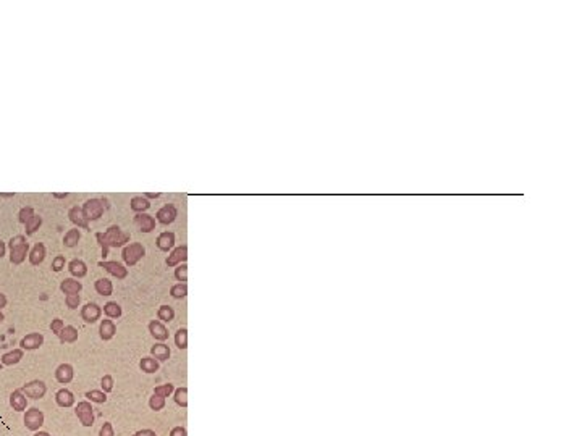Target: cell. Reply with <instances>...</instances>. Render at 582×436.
Listing matches in <instances>:
<instances>
[{
    "instance_id": "31",
    "label": "cell",
    "mask_w": 582,
    "mask_h": 436,
    "mask_svg": "<svg viewBox=\"0 0 582 436\" xmlns=\"http://www.w3.org/2000/svg\"><path fill=\"white\" fill-rule=\"evenodd\" d=\"M102 312L103 314H105V317L107 318H110V320H113V318H120L121 317V314H123V310H121V305L120 304H116L115 301H110V302H107L105 305H103L102 307Z\"/></svg>"
},
{
    "instance_id": "55",
    "label": "cell",
    "mask_w": 582,
    "mask_h": 436,
    "mask_svg": "<svg viewBox=\"0 0 582 436\" xmlns=\"http://www.w3.org/2000/svg\"><path fill=\"white\" fill-rule=\"evenodd\" d=\"M3 320H5V315L2 314V310H0V323H3Z\"/></svg>"
},
{
    "instance_id": "20",
    "label": "cell",
    "mask_w": 582,
    "mask_h": 436,
    "mask_svg": "<svg viewBox=\"0 0 582 436\" xmlns=\"http://www.w3.org/2000/svg\"><path fill=\"white\" fill-rule=\"evenodd\" d=\"M10 407L16 412H24L28 409V398L21 393L19 388L10 394Z\"/></svg>"
},
{
    "instance_id": "27",
    "label": "cell",
    "mask_w": 582,
    "mask_h": 436,
    "mask_svg": "<svg viewBox=\"0 0 582 436\" xmlns=\"http://www.w3.org/2000/svg\"><path fill=\"white\" fill-rule=\"evenodd\" d=\"M78 338H80V333H78V330L73 327V325H65V328L62 330L58 340H60L62 344H75L78 341Z\"/></svg>"
},
{
    "instance_id": "16",
    "label": "cell",
    "mask_w": 582,
    "mask_h": 436,
    "mask_svg": "<svg viewBox=\"0 0 582 436\" xmlns=\"http://www.w3.org/2000/svg\"><path fill=\"white\" fill-rule=\"evenodd\" d=\"M175 243H177V236L173 231H162L155 239V246L162 252H170L175 247Z\"/></svg>"
},
{
    "instance_id": "5",
    "label": "cell",
    "mask_w": 582,
    "mask_h": 436,
    "mask_svg": "<svg viewBox=\"0 0 582 436\" xmlns=\"http://www.w3.org/2000/svg\"><path fill=\"white\" fill-rule=\"evenodd\" d=\"M23 424L26 427V430H29L32 433H36L41 430V427L44 425V412L39 411L37 407L26 409L23 415Z\"/></svg>"
},
{
    "instance_id": "43",
    "label": "cell",
    "mask_w": 582,
    "mask_h": 436,
    "mask_svg": "<svg viewBox=\"0 0 582 436\" xmlns=\"http://www.w3.org/2000/svg\"><path fill=\"white\" fill-rule=\"evenodd\" d=\"M113 385H115V381H113V376L112 375H103L102 376V380H100V389L105 394H108V393H112L113 391Z\"/></svg>"
},
{
    "instance_id": "1",
    "label": "cell",
    "mask_w": 582,
    "mask_h": 436,
    "mask_svg": "<svg viewBox=\"0 0 582 436\" xmlns=\"http://www.w3.org/2000/svg\"><path fill=\"white\" fill-rule=\"evenodd\" d=\"M96 241L100 246L102 257L105 259L110 247H125L129 244V233L123 231L118 225H110L103 233H96Z\"/></svg>"
},
{
    "instance_id": "7",
    "label": "cell",
    "mask_w": 582,
    "mask_h": 436,
    "mask_svg": "<svg viewBox=\"0 0 582 436\" xmlns=\"http://www.w3.org/2000/svg\"><path fill=\"white\" fill-rule=\"evenodd\" d=\"M75 415L81 422L83 427H93L94 425V409L89 401H80L75 407Z\"/></svg>"
},
{
    "instance_id": "42",
    "label": "cell",
    "mask_w": 582,
    "mask_h": 436,
    "mask_svg": "<svg viewBox=\"0 0 582 436\" xmlns=\"http://www.w3.org/2000/svg\"><path fill=\"white\" fill-rule=\"evenodd\" d=\"M175 278H177V281L180 283H186L188 281V265L186 263H181L178 266H175Z\"/></svg>"
},
{
    "instance_id": "2",
    "label": "cell",
    "mask_w": 582,
    "mask_h": 436,
    "mask_svg": "<svg viewBox=\"0 0 582 436\" xmlns=\"http://www.w3.org/2000/svg\"><path fill=\"white\" fill-rule=\"evenodd\" d=\"M29 243L26 241L24 234H16L8 241V251H10V263L21 265L26 257L29 256Z\"/></svg>"
},
{
    "instance_id": "33",
    "label": "cell",
    "mask_w": 582,
    "mask_h": 436,
    "mask_svg": "<svg viewBox=\"0 0 582 436\" xmlns=\"http://www.w3.org/2000/svg\"><path fill=\"white\" fill-rule=\"evenodd\" d=\"M84 398L86 401H89L91 404L96 402V404H105L107 402V394L102 391V389H91L86 394H84Z\"/></svg>"
},
{
    "instance_id": "25",
    "label": "cell",
    "mask_w": 582,
    "mask_h": 436,
    "mask_svg": "<svg viewBox=\"0 0 582 436\" xmlns=\"http://www.w3.org/2000/svg\"><path fill=\"white\" fill-rule=\"evenodd\" d=\"M170 355H172V350L165 343H155L151 348V357H154L159 363L168 360L170 359Z\"/></svg>"
},
{
    "instance_id": "12",
    "label": "cell",
    "mask_w": 582,
    "mask_h": 436,
    "mask_svg": "<svg viewBox=\"0 0 582 436\" xmlns=\"http://www.w3.org/2000/svg\"><path fill=\"white\" fill-rule=\"evenodd\" d=\"M133 221H134V225L139 228V231H141V233H144V234L152 233V231L155 230V226H157V221H155V217H154V215H149L147 212H146V213H136L134 218H133Z\"/></svg>"
},
{
    "instance_id": "23",
    "label": "cell",
    "mask_w": 582,
    "mask_h": 436,
    "mask_svg": "<svg viewBox=\"0 0 582 436\" xmlns=\"http://www.w3.org/2000/svg\"><path fill=\"white\" fill-rule=\"evenodd\" d=\"M23 357H24V350L21 348H16L13 350H8V352H5L2 357H0V362H2L3 367H11V365H16V363L21 362Z\"/></svg>"
},
{
    "instance_id": "46",
    "label": "cell",
    "mask_w": 582,
    "mask_h": 436,
    "mask_svg": "<svg viewBox=\"0 0 582 436\" xmlns=\"http://www.w3.org/2000/svg\"><path fill=\"white\" fill-rule=\"evenodd\" d=\"M99 436H115V430H113V425L110 424V422H105L100 430H99Z\"/></svg>"
},
{
    "instance_id": "34",
    "label": "cell",
    "mask_w": 582,
    "mask_h": 436,
    "mask_svg": "<svg viewBox=\"0 0 582 436\" xmlns=\"http://www.w3.org/2000/svg\"><path fill=\"white\" fill-rule=\"evenodd\" d=\"M173 401L175 404L186 409L188 407V388L183 386V388H175L173 391Z\"/></svg>"
},
{
    "instance_id": "49",
    "label": "cell",
    "mask_w": 582,
    "mask_h": 436,
    "mask_svg": "<svg viewBox=\"0 0 582 436\" xmlns=\"http://www.w3.org/2000/svg\"><path fill=\"white\" fill-rule=\"evenodd\" d=\"M142 196H144L147 200H151V199H159V197H162V194H160V192H144Z\"/></svg>"
},
{
    "instance_id": "44",
    "label": "cell",
    "mask_w": 582,
    "mask_h": 436,
    "mask_svg": "<svg viewBox=\"0 0 582 436\" xmlns=\"http://www.w3.org/2000/svg\"><path fill=\"white\" fill-rule=\"evenodd\" d=\"M81 304V296L80 294H68L65 296V305L70 309V310H75L80 307Z\"/></svg>"
},
{
    "instance_id": "32",
    "label": "cell",
    "mask_w": 582,
    "mask_h": 436,
    "mask_svg": "<svg viewBox=\"0 0 582 436\" xmlns=\"http://www.w3.org/2000/svg\"><path fill=\"white\" fill-rule=\"evenodd\" d=\"M157 320L159 322H162V323H170V322H173L175 320V310H173V307H170V305H160V307L157 309Z\"/></svg>"
},
{
    "instance_id": "3",
    "label": "cell",
    "mask_w": 582,
    "mask_h": 436,
    "mask_svg": "<svg viewBox=\"0 0 582 436\" xmlns=\"http://www.w3.org/2000/svg\"><path fill=\"white\" fill-rule=\"evenodd\" d=\"M107 209H108L107 200L99 199V197L88 199L86 202L81 205V210H83L84 217H86L88 221H97L103 215V212H105Z\"/></svg>"
},
{
    "instance_id": "36",
    "label": "cell",
    "mask_w": 582,
    "mask_h": 436,
    "mask_svg": "<svg viewBox=\"0 0 582 436\" xmlns=\"http://www.w3.org/2000/svg\"><path fill=\"white\" fill-rule=\"evenodd\" d=\"M175 346H177L180 350H185L188 349V330L186 328H180L177 333H175Z\"/></svg>"
},
{
    "instance_id": "18",
    "label": "cell",
    "mask_w": 582,
    "mask_h": 436,
    "mask_svg": "<svg viewBox=\"0 0 582 436\" xmlns=\"http://www.w3.org/2000/svg\"><path fill=\"white\" fill-rule=\"evenodd\" d=\"M45 256H47V249H45V244L44 243H36L34 246L29 249V256H28V260L32 266H39L44 260H45Z\"/></svg>"
},
{
    "instance_id": "4",
    "label": "cell",
    "mask_w": 582,
    "mask_h": 436,
    "mask_svg": "<svg viewBox=\"0 0 582 436\" xmlns=\"http://www.w3.org/2000/svg\"><path fill=\"white\" fill-rule=\"evenodd\" d=\"M144 256H146V247L141 243H129L121 251V259L126 266H134L139 260L144 259Z\"/></svg>"
},
{
    "instance_id": "8",
    "label": "cell",
    "mask_w": 582,
    "mask_h": 436,
    "mask_svg": "<svg viewBox=\"0 0 582 436\" xmlns=\"http://www.w3.org/2000/svg\"><path fill=\"white\" fill-rule=\"evenodd\" d=\"M97 266L103 268L108 275H112L116 279H125L128 276V266L116 262V260H100V262H97Z\"/></svg>"
},
{
    "instance_id": "24",
    "label": "cell",
    "mask_w": 582,
    "mask_h": 436,
    "mask_svg": "<svg viewBox=\"0 0 582 436\" xmlns=\"http://www.w3.org/2000/svg\"><path fill=\"white\" fill-rule=\"evenodd\" d=\"M83 289V283L76 278H65L60 283V291L65 296L68 294H80Z\"/></svg>"
},
{
    "instance_id": "13",
    "label": "cell",
    "mask_w": 582,
    "mask_h": 436,
    "mask_svg": "<svg viewBox=\"0 0 582 436\" xmlns=\"http://www.w3.org/2000/svg\"><path fill=\"white\" fill-rule=\"evenodd\" d=\"M44 344V335L42 333H28L26 336L21 338V341H19V348L23 350H37Z\"/></svg>"
},
{
    "instance_id": "38",
    "label": "cell",
    "mask_w": 582,
    "mask_h": 436,
    "mask_svg": "<svg viewBox=\"0 0 582 436\" xmlns=\"http://www.w3.org/2000/svg\"><path fill=\"white\" fill-rule=\"evenodd\" d=\"M36 215V212H34V209H32L31 205H26V207H21V209H19V212H18V221L21 225H26L28 223V221Z\"/></svg>"
},
{
    "instance_id": "47",
    "label": "cell",
    "mask_w": 582,
    "mask_h": 436,
    "mask_svg": "<svg viewBox=\"0 0 582 436\" xmlns=\"http://www.w3.org/2000/svg\"><path fill=\"white\" fill-rule=\"evenodd\" d=\"M168 436H188V432L185 427H173Z\"/></svg>"
},
{
    "instance_id": "29",
    "label": "cell",
    "mask_w": 582,
    "mask_h": 436,
    "mask_svg": "<svg viewBox=\"0 0 582 436\" xmlns=\"http://www.w3.org/2000/svg\"><path fill=\"white\" fill-rule=\"evenodd\" d=\"M81 241V231H80V228H71V230H68L67 233H65V236H63V246L65 247H68V249H73V247H76L78 246V243H80Z\"/></svg>"
},
{
    "instance_id": "50",
    "label": "cell",
    "mask_w": 582,
    "mask_h": 436,
    "mask_svg": "<svg viewBox=\"0 0 582 436\" xmlns=\"http://www.w3.org/2000/svg\"><path fill=\"white\" fill-rule=\"evenodd\" d=\"M6 304H8V299L3 294V292H0V310L6 307Z\"/></svg>"
},
{
    "instance_id": "52",
    "label": "cell",
    "mask_w": 582,
    "mask_h": 436,
    "mask_svg": "<svg viewBox=\"0 0 582 436\" xmlns=\"http://www.w3.org/2000/svg\"><path fill=\"white\" fill-rule=\"evenodd\" d=\"M6 254V244L3 243L2 239H0V259H3Z\"/></svg>"
},
{
    "instance_id": "45",
    "label": "cell",
    "mask_w": 582,
    "mask_h": 436,
    "mask_svg": "<svg viewBox=\"0 0 582 436\" xmlns=\"http://www.w3.org/2000/svg\"><path fill=\"white\" fill-rule=\"evenodd\" d=\"M63 328H65V323H63L62 318H54V320L50 322V330L55 336H60Z\"/></svg>"
},
{
    "instance_id": "19",
    "label": "cell",
    "mask_w": 582,
    "mask_h": 436,
    "mask_svg": "<svg viewBox=\"0 0 582 436\" xmlns=\"http://www.w3.org/2000/svg\"><path fill=\"white\" fill-rule=\"evenodd\" d=\"M67 268H68V271H70L71 278L81 279V278H84V276L88 275V265H86V262H84V260H81V259H73V260H70L68 265H67Z\"/></svg>"
},
{
    "instance_id": "21",
    "label": "cell",
    "mask_w": 582,
    "mask_h": 436,
    "mask_svg": "<svg viewBox=\"0 0 582 436\" xmlns=\"http://www.w3.org/2000/svg\"><path fill=\"white\" fill-rule=\"evenodd\" d=\"M55 402H57V406H58V407L68 409V407H73V406H75L76 399H75V394L71 393L70 389L62 388V389H58V391L55 393Z\"/></svg>"
},
{
    "instance_id": "26",
    "label": "cell",
    "mask_w": 582,
    "mask_h": 436,
    "mask_svg": "<svg viewBox=\"0 0 582 436\" xmlns=\"http://www.w3.org/2000/svg\"><path fill=\"white\" fill-rule=\"evenodd\" d=\"M94 289L99 296L108 297V296L113 294V283L110 281L108 278H99V279H96Z\"/></svg>"
},
{
    "instance_id": "41",
    "label": "cell",
    "mask_w": 582,
    "mask_h": 436,
    "mask_svg": "<svg viewBox=\"0 0 582 436\" xmlns=\"http://www.w3.org/2000/svg\"><path fill=\"white\" fill-rule=\"evenodd\" d=\"M68 265V262H67V257L65 256H55L54 259H52V265H50V268H52V271H55V273H60L65 266Z\"/></svg>"
},
{
    "instance_id": "30",
    "label": "cell",
    "mask_w": 582,
    "mask_h": 436,
    "mask_svg": "<svg viewBox=\"0 0 582 436\" xmlns=\"http://www.w3.org/2000/svg\"><path fill=\"white\" fill-rule=\"evenodd\" d=\"M139 368H141V372H144L147 375H152L155 372H159L160 363L155 360L154 357L146 355V357H142V359L139 360Z\"/></svg>"
},
{
    "instance_id": "35",
    "label": "cell",
    "mask_w": 582,
    "mask_h": 436,
    "mask_svg": "<svg viewBox=\"0 0 582 436\" xmlns=\"http://www.w3.org/2000/svg\"><path fill=\"white\" fill-rule=\"evenodd\" d=\"M42 226V217L41 215H34L28 223L24 225V231H26V236H32V234H36V231L39 228Z\"/></svg>"
},
{
    "instance_id": "54",
    "label": "cell",
    "mask_w": 582,
    "mask_h": 436,
    "mask_svg": "<svg viewBox=\"0 0 582 436\" xmlns=\"http://www.w3.org/2000/svg\"><path fill=\"white\" fill-rule=\"evenodd\" d=\"M32 436H50V435H49L47 432H41V430H39V432H36Z\"/></svg>"
},
{
    "instance_id": "22",
    "label": "cell",
    "mask_w": 582,
    "mask_h": 436,
    "mask_svg": "<svg viewBox=\"0 0 582 436\" xmlns=\"http://www.w3.org/2000/svg\"><path fill=\"white\" fill-rule=\"evenodd\" d=\"M116 335V327L113 320H110V318H103L100 320V325H99V336L102 341H110L113 340V336Z\"/></svg>"
},
{
    "instance_id": "10",
    "label": "cell",
    "mask_w": 582,
    "mask_h": 436,
    "mask_svg": "<svg viewBox=\"0 0 582 436\" xmlns=\"http://www.w3.org/2000/svg\"><path fill=\"white\" fill-rule=\"evenodd\" d=\"M178 217V209L175 204H165L164 207H160L155 213V221L164 226H168L172 225L175 220Z\"/></svg>"
},
{
    "instance_id": "56",
    "label": "cell",
    "mask_w": 582,
    "mask_h": 436,
    "mask_svg": "<svg viewBox=\"0 0 582 436\" xmlns=\"http://www.w3.org/2000/svg\"><path fill=\"white\" fill-rule=\"evenodd\" d=\"M2 368H3V365H2V362H0V370H2Z\"/></svg>"
},
{
    "instance_id": "28",
    "label": "cell",
    "mask_w": 582,
    "mask_h": 436,
    "mask_svg": "<svg viewBox=\"0 0 582 436\" xmlns=\"http://www.w3.org/2000/svg\"><path fill=\"white\" fill-rule=\"evenodd\" d=\"M129 209L134 213H146L151 209V200H147L144 196H134L129 200Z\"/></svg>"
},
{
    "instance_id": "14",
    "label": "cell",
    "mask_w": 582,
    "mask_h": 436,
    "mask_svg": "<svg viewBox=\"0 0 582 436\" xmlns=\"http://www.w3.org/2000/svg\"><path fill=\"white\" fill-rule=\"evenodd\" d=\"M68 218L71 223L75 225V228H80V230H86V231H91V226H89V221L84 217V213L81 210V207L78 205H73L70 207L68 210Z\"/></svg>"
},
{
    "instance_id": "37",
    "label": "cell",
    "mask_w": 582,
    "mask_h": 436,
    "mask_svg": "<svg viewBox=\"0 0 582 436\" xmlns=\"http://www.w3.org/2000/svg\"><path fill=\"white\" fill-rule=\"evenodd\" d=\"M170 296L173 299H185L188 296V284L186 283H177L170 288Z\"/></svg>"
},
{
    "instance_id": "53",
    "label": "cell",
    "mask_w": 582,
    "mask_h": 436,
    "mask_svg": "<svg viewBox=\"0 0 582 436\" xmlns=\"http://www.w3.org/2000/svg\"><path fill=\"white\" fill-rule=\"evenodd\" d=\"M0 197H2V199H10V197H15V192H0Z\"/></svg>"
},
{
    "instance_id": "48",
    "label": "cell",
    "mask_w": 582,
    "mask_h": 436,
    "mask_svg": "<svg viewBox=\"0 0 582 436\" xmlns=\"http://www.w3.org/2000/svg\"><path fill=\"white\" fill-rule=\"evenodd\" d=\"M133 436H157V433L151 430V428H142V430H138Z\"/></svg>"
},
{
    "instance_id": "11",
    "label": "cell",
    "mask_w": 582,
    "mask_h": 436,
    "mask_svg": "<svg viewBox=\"0 0 582 436\" xmlns=\"http://www.w3.org/2000/svg\"><path fill=\"white\" fill-rule=\"evenodd\" d=\"M188 260V246L183 244V246H178V247H173L168 254V257L165 259V265L170 266V268H175V266H178L181 263H186Z\"/></svg>"
},
{
    "instance_id": "51",
    "label": "cell",
    "mask_w": 582,
    "mask_h": 436,
    "mask_svg": "<svg viewBox=\"0 0 582 436\" xmlns=\"http://www.w3.org/2000/svg\"><path fill=\"white\" fill-rule=\"evenodd\" d=\"M52 197L54 199H67L68 192H52Z\"/></svg>"
},
{
    "instance_id": "15",
    "label": "cell",
    "mask_w": 582,
    "mask_h": 436,
    "mask_svg": "<svg viewBox=\"0 0 582 436\" xmlns=\"http://www.w3.org/2000/svg\"><path fill=\"white\" fill-rule=\"evenodd\" d=\"M75 378V368L71 363H60L57 368H55V380L60 383V385H68Z\"/></svg>"
},
{
    "instance_id": "9",
    "label": "cell",
    "mask_w": 582,
    "mask_h": 436,
    "mask_svg": "<svg viewBox=\"0 0 582 436\" xmlns=\"http://www.w3.org/2000/svg\"><path fill=\"white\" fill-rule=\"evenodd\" d=\"M80 317H81V320L84 323H88V325L97 323L100 320V317H102V307L99 304H96V302H88V304H84L81 307Z\"/></svg>"
},
{
    "instance_id": "17",
    "label": "cell",
    "mask_w": 582,
    "mask_h": 436,
    "mask_svg": "<svg viewBox=\"0 0 582 436\" xmlns=\"http://www.w3.org/2000/svg\"><path fill=\"white\" fill-rule=\"evenodd\" d=\"M147 330H149V333H151V336L154 338V340L159 341V343H165L168 340V335H170L165 325L162 322H159V320H151V322H149Z\"/></svg>"
},
{
    "instance_id": "39",
    "label": "cell",
    "mask_w": 582,
    "mask_h": 436,
    "mask_svg": "<svg viewBox=\"0 0 582 436\" xmlns=\"http://www.w3.org/2000/svg\"><path fill=\"white\" fill-rule=\"evenodd\" d=\"M149 409L154 412H160L165 409V398H160L157 394H152L151 398H149Z\"/></svg>"
},
{
    "instance_id": "40",
    "label": "cell",
    "mask_w": 582,
    "mask_h": 436,
    "mask_svg": "<svg viewBox=\"0 0 582 436\" xmlns=\"http://www.w3.org/2000/svg\"><path fill=\"white\" fill-rule=\"evenodd\" d=\"M173 391H175V385H172V383H165V385H159V386L154 388V394H157V396H160V398H165V399L168 398V396H172Z\"/></svg>"
},
{
    "instance_id": "6",
    "label": "cell",
    "mask_w": 582,
    "mask_h": 436,
    "mask_svg": "<svg viewBox=\"0 0 582 436\" xmlns=\"http://www.w3.org/2000/svg\"><path fill=\"white\" fill-rule=\"evenodd\" d=\"M21 389V393L26 396V398L29 399H42L45 394H47V385L42 381V380H32V381H28L24 383V385L19 388Z\"/></svg>"
}]
</instances>
